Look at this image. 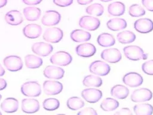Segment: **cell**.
Here are the masks:
<instances>
[{
  "label": "cell",
  "mask_w": 153,
  "mask_h": 115,
  "mask_svg": "<svg viewBox=\"0 0 153 115\" xmlns=\"http://www.w3.org/2000/svg\"><path fill=\"white\" fill-rule=\"evenodd\" d=\"M125 56L131 60H146L148 54L144 53L142 48L137 46H128L123 49Z\"/></svg>",
  "instance_id": "obj_1"
},
{
  "label": "cell",
  "mask_w": 153,
  "mask_h": 115,
  "mask_svg": "<svg viewBox=\"0 0 153 115\" xmlns=\"http://www.w3.org/2000/svg\"><path fill=\"white\" fill-rule=\"evenodd\" d=\"M21 92L26 96L36 97L39 96L41 93V86L35 81H27L22 84Z\"/></svg>",
  "instance_id": "obj_2"
},
{
  "label": "cell",
  "mask_w": 153,
  "mask_h": 115,
  "mask_svg": "<svg viewBox=\"0 0 153 115\" xmlns=\"http://www.w3.org/2000/svg\"><path fill=\"white\" fill-rule=\"evenodd\" d=\"M90 72L94 75L105 76L108 75L111 70L109 65L102 60H95L89 66Z\"/></svg>",
  "instance_id": "obj_3"
},
{
  "label": "cell",
  "mask_w": 153,
  "mask_h": 115,
  "mask_svg": "<svg viewBox=\"0 0 153 115\" xmlns=\"http://www.w3.org/2000/svg\"><path fill=\"white\" fill-rule=\"evenodd\" d=\"M100 25V22L97 17L91 16H84L79 20V26L88 31H95Z\"/></svg>",
  "instance_id": "obj_4"
},
{
  "label": "cell",
  "mask_w": 153,
  "mask_h": 115,
  "mask_svg": "<svg viewBox=\"0 0 153 115\" xmlns=\"http://www.w3.org/2000/svg\"><path fill=\"white\" fill-rule=\"evenodd\" d=\"M50 62L53 64L59 66H67L72 60L71 55L65 51H59L53 55L50 59Z\"/></svg>",
  "instance_id": "obj_5"
},
{
  "label": "cell",
  "mask_w": 153,
  "mask_h": 115,
  "mask_svg": "<svg viewBox=\"0 0 153 115\" xmlns=\"http://www.w3.org/2000/svg\"><path fill=\"white\" fill-rule=\"evenodd\" d=\"M63 32L62 30L56 27L47 29L43 34V39L51 43H59L63 38Z\"/></svg>",
  "instance_id": "obj_6"
},
{
  "label": "cell",
  "mask_w": 153,
  "mask_h": 115,
  "mask_svg": "<svg viewBox=\"0 0 153 115\" xmlns=\"http://www.w3.org/2000/svg\"><path fill=\"white\" fill-rule=\"evenodd\" d=\"M3 62L5 68L11 72L18 71L23 67L22 60L17 56H8L4 58Z\"/></svg>",
  "instance_id": "obj_7"
},
{
  "label": "cell",
  "mask_w": 153,
  "mask_h": 115,
  "mask_svg": "<svg viewBox=\"0 0 153 115\" xmlns=\"http://www.w3.org/2000/svg\"><path fill=\"white\" fill-rule=\"evenodd\" d=\"M152 98V92L146 88L134 90L131 95V100L134 102H142L149 101Z\"/></svg>",
  "instance_id": "obj_8"
},
{
  "label": "cell",
  "mask_w": 153,
  "mask_h": 115,
  "mask_svg": "<svg viewBox=\"0 0 153 115\" xmlns=\"http://www.w3.org/2000/svg\"><path fill=\"white\" fill-rule=\"evenodd\" d=\"M102 59L104 60L115 63L118 62L121 59V54L120 50L115 48H109L103 50L100 54Z\"/></svg>",
  "instance_id": "obj_9"
},
{
  "label": "cell",
  "mask_w": 153,
  "mask_h": 115,
  "mask_svg": "<svg viewBox=\"0 0 153 115\" xmlns=\"http://www.w3.org/2000/svg\"><path fill=\"white\" fill-rule=\"evenodd\" d=\"M81 96L87 102L96 103L102 98V92L97 89L87 88L81 92Z\"/></svg>",
  "instance_id": "obj_10"
},
{
  "label": "cell",
  "mask_w": 153,
  "mask_h": 115,
  "mask_svg": "<svg viewBox=\"0 0 153 115\" xmlns=\"http://www.w3.org/2000/svg\"><path fill=\"white\" fill-rule=\"evenodd\" d=\"M135 30L141 34H147L153 30V22L148 18H141L134 23Z\"/></svg>",
  "instance_id": "obj_11"
},
{
  "label": "cell",
  "mask_w": 153,
  "mask_h": 115,
  "mask_svg": "<svg viewBox=\"0 0 153 115\" xmlns=\"http://www.w3.org/2000/svg\"><path fill=\"white\" fill-rule=\"evenodd\" d=\"M142 75L135 72H130L126 74L123 77V83L131 87H136L140 86L143 83Z\"/></svg>",
  "instance_id": "obj_12"
},
{
  "label": "cell",
  "mask_w": 153,
  "mask_h": 115,
  "mask_svg": "<svg viewBox=\"0 0 153 115\" xmlns=\"http://www.w3.org/2000/svg\"><path fill=\"white\" fill-rule=\"evenodd\" d=\"M75 52L80 57L90 58L96 53V49L93 44L85 43L78 45L75 48Z\"/></svg>",
  "instance_id": "obj_13"
},
{
  "label": "cell",
  "mask_w": 153,
  "mask_h": 115,
  "mask_svg": "<svg viewBox=\"0 0 153 115\" xmlns=\"http://www.w3.org/2000/svg\"><path fill=\"white\" fill-rule=\"evenodd\" d=\"M43 89L45 94L55 95L62 91L63 84L59 81L46 80L43 83Z\"/></svg>",
  "instance_id": "obj_14"
},
{
  "label": "cell",
  "mask_w": 153,
  "mask_h": 115,
  "mask_svg": "<svg viewBox=\"0 0 153 115\" xmlns=\"http://www.w3.org/2000/svg\"><path fill=\"white\" fill-rule=\"evenodd\" d=\"M61 19L60 13L54 10L47 11L43 16L41 22L45 26H53L57 25Z\"/></svg>",
  "instance_id": "obj_15"
},
{
  "label": "cell",
  "mask_w": 153,
  "mask_h": 115,
  "mask_svg": "<svg viewBox=\"0 0 153 115\" xmlns=\"http://www.w3.org/2000/svg\"><path fill=\"white\" fill-rule=\"evenodd\" d=\"M32 50L35 54L41 56H47L53 50V47L48 43L39 42L33 44L32 46Z\"/></svg>",
  "instance_id": "obj_16"
},
{
  "label": "cell",
  "mask_w": 153,
  "mask_h": 115,
  "mask_svg": "<svg viewBox=\"0 0 153 115\" xmlns=\"http://www.w3.org/2000/svg\"><path fill=\"white\" fill-rule=\"evenodd\" d=\"M43 73L44 76L48 78L58 80L63 77L65 71L60 67L54 65H48L44 69Z\"/></svg>",
  "instance_id": "obj_17"
},
{
  "label": "cell",
  "mask_w": 153,
  "mask_h": 115,
  "mask_svg": "<svg viewBox=\"0 0 153 115\" xmlns=\"http://www.w3.org/2000/svg\"><path fill=\"white\" fill-rule=\"evenodd\" d=\"M23 33L26 37L30 39H34L41 35L42 33V28L38 25L30 23L23 28Z\"/></svg>",
  "instance_id": "obj_18"
},
{
  "label": "cell",
  "mask_w": 153,
  "mask_h": 115,
  "mask_svg": "<svg viewBox=\"0 0 153 115\" xmlns=\"http://www.w3.org/2000/svg\"><path fill=\"white\" fill-rule=\"evenodd\" d=\"M39 109L38 101L35 99H24L22 101V110L26 113H34Z\"/></svg>",
  "instance_id": "obj_19"
},
{
  "label": "cell",
  "mask_w": 153,
  "mask_h": 115,
  "mask_svg": "<svg viewBox=\"0 0 153 115\" xmlns=\"http://www.w3.org/2000/svg\"><path fill=\"white\" fill-rule=\"evenodd\" d=\"M5 20L10 25L16 26L22 23L23 17L20 11L14 10L6 13L5 16Z\"/></svg>",
  "instance_id": "obj_20"
},
{
  "label": "cell",
  "mask_w": 153,
  "mask_h": 115,
  "mask_svg": "<svg viewBox=\"0 0 153 115\" xmlns=\"http://www.w3.org/2000/svg\"><path fill=\"white\" fill-rule=\"evenodd\" d=\"M1 108L4 111L11 113L16 112L19 108V102L14 98H8L4 99L1 104Z\"/></svg>",
  "instance_id": "obj_21"
},
{
  "label": "cell",
  "mask_w": 153,
  "mask_h": 115,
  "mask_svg": "<svg viewBox=\"0 0 153 115\" xmlns=\"http://www.w3.org/2000/svg\"><path fill=\"white\" fill-rule=\"evenodd\" d=\"M70 37L71 40L74 42L82 43L90 40L91 34L88 32L82 29H75L71 32Z\"/></svg>",
  "instance_id": "obj_22"
},
{
  "label": "cell",
  "mask_w": 153,
  "mask_h": 115,
  "mask_svg": "<svg viewBox=\"0 0 153 115\" xmlns=\"http://www.w3.org/2000/svg\"><path fill=\"white\" fill-rule=\"evenodd\" d=\"M129 94L128 89L123 85L117 84L111 89V95L117 99H123L126 98Z\"/></svg>",
  "instance_id": "obj_23"
},
{
  "label": "cell",
  "mask_w": 153,
  "mask_h": 115,
  "mask_svg": "<svg viewBox=\"0 0 153 115\" xmlns=\"http://www.w3.org/2000/svg\"><path fill=\"white\" fill-rule=\"evenodd\" d=\"M106 26L111 31H118L125 29L127 26V23L124 19L114 18L107 22Z\"/></svg>",
  "instance_id": "obj_24"
},
{
  "label": "cell",
  "mask_w": 153,
  "mask_h": 115,
  "mask_svg": "<svg viewBox=\"0 0 153 115\" xmlns=\"http://www.w3.org/2000/svg\"><path fill=\"white\" fill-rule=\"evenodd\" d=\"M125 5L124 3L116 1L111 3L108 7V13L114 16H120L123 15L125 12Z\"/></svg>",
  "instance_id": "obj_25"
},
{
  "label": "cell",
  "mask_w": 153,
  "mask_h": 115,
  "mask_svg": "<svg viewBox=\"0 0 153 115\" xmlns=\"http://www.w3.org/2000/svg\"><path fill=\"white\" fill-rule=\"evenodd\" d=\"M98 44L103 47L112 46L115 43V40L114 36L109 33L104 32L100 34L97 38Z\"/></svg>",
  "instance_id": "obj_26"
},
{
  "label": "cell",
  "mask_w": 153,
  "mask_h": 115,
  "mask_svg": "<svg viewBox=\"0 0 153 115\" xmlns=\"http://www.w3.org/2000/svg\"><path fill=\"white\" fill-rule=\"evenodd\" d=\"M41 13V10L35 7H27L23 9L24 16L29 21L37 20L39 18Z\"/></svg>",
  "instance_id": "obj_27"
},
{
  "label": "cell",
  "mask_w": 153,
  "mask_h": 115,
  "mask_svg": "<svg viewBox=\"0 0 153 115\" xmlns=\"http://www.w3.org/2000/svg\"><path fill=\"white\" fill-rule=\"evenodd\" d=\"M25 65L27 68L35 69L39 68L43 63L42 59L33 55H27L25 58Z\"/></svg>",
  "instance_id": "obj_28"
},
{
  "label": "cell",
  "mask_w": 153,
  "mask_h": 115,
  "mask_svg": "<svg viewBox=\"0 0 153 115\" xmlns=\"http://www.w3.org/2000/svg\"><path fill=\"white\" fill-rule=\"evenodd\" d=\"M117 38L121 44H129L135 41L136 35L130 31H124L117 35Z\"/></svg>",
  "instance_id": "obj_29"
},
{
  "label": "cell",
  "mask_w": 153,
  "mask_h": 115,
  "mask_svg": "<svg viewBox=\"0 0 153 115\" xmlns=\"http://www.w3.org/2000/svg\"><path fill=\"white\" fill-rule=\"evenodd\" d=\"M102 79L100 77L94 75H86L82 80V84L86 87H99L102 86Z\"/></svg>",
  "instance_id": "obj_30"
},
{
  "label": "cell",
  "mask_w": 153,
  "mask_h": 115,
  "mask_svg": "<svg viewBox=\"0 0 153 115\" xmlns=\"http://www.w3.org/2000/svg\"><path fill=\"white\" fill-rule=\"evenodd\" d=\"M133 111L136 115H151L153 113V107L147 103L139 104L134 106Z\"/></svg>",
  "instance_id": "obj_31"
},
{
  "label": "cell",
  "mask_w": 153,
  "mask_h": 115,
  "mask_svg": "<svg viewBox=\"0 0 153 115\" xmlns=\"http://www.w3.org/2000/svg\"><path fill=\"white\" fill-rule=\"evenodd\" d=\"M118 107V101L112 98H107L103 99L100 104V108L105 111H114Z\"/></svg>",
  "instance_id": "obj_32"
},
{
  "label": "cell",
  "mask_w": 153,
  "mask_h": 115,
  "mask_svg": "<svg viewBox=\"0 0 153 115\" xmlns=\"http://www.w3.org/2000/svg\"><path fill=\"white\" fill-rule=\"evenodd\" d=\"M66 105L70 110H77L84 107V102L79 97L72 96L67 100Z\"/></svg>",
  "instance_id": "obj_33"
},
{
  "label": "cell",
  "mask_w": 153,
  "mask_h": 115,
  "mask_svg": "<svg viewBox=\"0 0 153 115\" xmlns=\"http://www.w3.org/2000/svg\"><path fill=\"white\" fill-rule=\"evenodd\" d=\"M86 13L91 16H101L104 12V7L99 3H94L88 6L85 9Z\"/></svg>",
  "instance_id": "obj_34"
},
{
  "label": "cell",
  "mask_w": 153,
  "mask_h": 115,
  "mask_svg": "<svg viewBox=\"0 0 153 115\" xmlns=\"http://www.w3.org/2000/svg\"><path fill=\"white\" fill-rule=\"evenodd\" d=\"M42 106L47 111H54L59 108L60 102L56 98H47L44 101Z\"/></svg>",
  "instance_id": "obj_35"
},
{
  "label": "cell",
  "mask_w": 153,
  "mask_h": 115,
  "mask_svg": "<svg viewBox=\"0 0 153 115\" xmlns=\"http://www.w3.org/2000/svg\"><path fill=\"white\" fill-rule=\"evenodd\" d=\"M128 14L131 17H140L145 14V10L139 4H134L130 6L128 9Z\"/></svg>",
  "instance_id": "obj_36"
},
{
  "label": "cell",
  "mask_w": 153,
  "mask_h": 115,
  "mask_svg": "<svg viewBox=\"0 0 153 115\" xmlns=\"http://www.w3.org/2000/svg\"><path fill=\"white\" fill-rule=\"evenodd\" d=\"M142 69L144 73L153 75V60H149L144 62L142 65Z\"/></svg>",
  "instance_id": "obj_37"
},
{
  "label": "cell",
  "mask_w": 153,
  "mask_h": 115,
  "mask_svg": "<svg viewBox=\"0 0 153 115\" xmlns=\"http://www.w3.org/2000/svg\"><path fill=\"white\" fill-rule=\"evenodd\" d=\"M78 115H97L96 111L91 107H87L77 113Z\"/></svg>",
  "instance_id": "obj_38"
},
{
  "label": "cell",
  "mask_w": 153,
  "mask_h": 115,
  "mask_svg": "<svg viewBox=\"0 0 153 115\" xmlns=\"http://www.w3.org/2000/svg\"><path fill=\"white\" fill-rule=\"evenodd\" d=\"M53 2L57 6L65 7L71 5L73 3V0H53Z\"/></svg>",
  "instance_id": "obj_39"
},
{
  "label": "cell",
  "mask_w": 153,
  "mask_h": 115,
  "mask_svg": "<svg viewBox=\"0 0 153 115\" xmlns=\"http://www.w3.org/2000/svg\"><path fill=\"white\" fill-rule=\"evenodd\" d=\"M142 3L147 10L153 11V0H142Z\"/></svg>",
  "instance_id": "obj_40"
},
{
  "label": "cell",
  "mask_w": 153,
  "mask_h": 115,
  "mask_svg": "<svg viewBox=\"0 0 153 115\" xmlns=\"http://www.w3.org/2000/svg\"><path fill=\"white\" fill-rule=\"evenodd\" d=\"M115 115H132V112L128 108H123L114 113Z\"/></svg>",
  "instance_id": "obj_41"
},
{
  "label": "cell",
  "mask_w": 153,
  "mask_h": 115,
  "mask_svg": "<svg viewBox=\"0 0 153 115\" xmlns=\"http://www.w3.org/2000/svg\"><path fill=\"white\" fill-rule=\"evenodd\" d=\"M42 0H22L23 2L28 5H37L42 2Z\"/></svg>",
  "instance_id": "obj_42"
},
{
  "label": "cell",
  "mask_w": 153,
  "mask_h": 115,
  "mask_svg": "<svg viewBox=\"0 0 153 115\" xmlns=\"http://www.w3.org/2000/svg\"><path fill=\"white\" fill-rule=\"evenodd\" d=\"M7 83L5 79L0 78V90H4L7 87Z\"/></svg>",
  "instance_id": "obj_43"
},
{
  "label": "cell",
  "mask_w": 153,
  "mask_h": 115,
  "mask_svg": "<svg viewBox=\"0 0 153 115\" xmlns=\"http://www.w3.org/2000/svg\"><path fill=\"white\" fill-rule=\"evenodd\" d=\"M77 2L81 5H87L88 4L91 3L93 0H76Z\"/></svg>",
  "instance_id": "obj_44"
},
{
  "label": "cell",
  "mask_w": 153,
  "mask_h": 115,
  "mask_svg": "<svg viewBox=\"0 0 153 115\" xmlns=\"http://www.w3.org/2000/svg\"><path fill=\"white\" fill-rule=\"evenodd\" d=\"M7 3V0H0V8H2L6 5Z\"/></svg>",
  "instance_id": "obj_45"
},
{
  "label": "cell",
  "mask_w": 153,
  "mask_h": 115,
  "mask_svg": "<svg viewBox=\"0 0 153 115\" xmlns=\"http://www.w3.org/2000/svg\"><path fill=\"white\" fill-rule=\"evenodd\" d=\"M5 69L3 68V67L0 64V77L4 75L5 74Z\"/></svg>",
  "instance_id": "obj_46"
},
{
  "label": "cell",
  "mask_w": 153,
  "mask_h": 115,
  "mask_svg": "<svg viewBox=\"0 0 153 115\" xmlns=\"http://www.w3.org/2000/svg\"><path fill=\"white\" fill-rule=\"evenodd\" d=\"M99 1H102V2H109V1H112V0H99Z\"/></svg>",
  "instance_id": "obj_47"
},
{
  "label": "cell",
  "mask_w": 153,
  "mask_h": 115,
  "mask_svg": "<svg viewBox=\"0 0 153 115\" xmlns=\"http://www.w3.org/2000/svg\"><path fill=\"white\" fill-rule=\"evenodd\" d=\"M1 98H2V96H1V95L0 94V100L1 99Z\"/></svg>",
  "instance_id": "obj_48"
},
{
  "label": "cell",
  "mask_w": 153,
  "mask_h": 115,
  "mask_svg": "<svg viewBox=\"0 0 153 115\" xmlns=\"http://www.w3.org/2000/svg\"><path fill=\"white\" fill-rule=\"evenodd\" d=\"M1 114H2V113L0 112V115H1Z\"/></svg>",
  "instance_id": "obj_49"
}]
</instances>
